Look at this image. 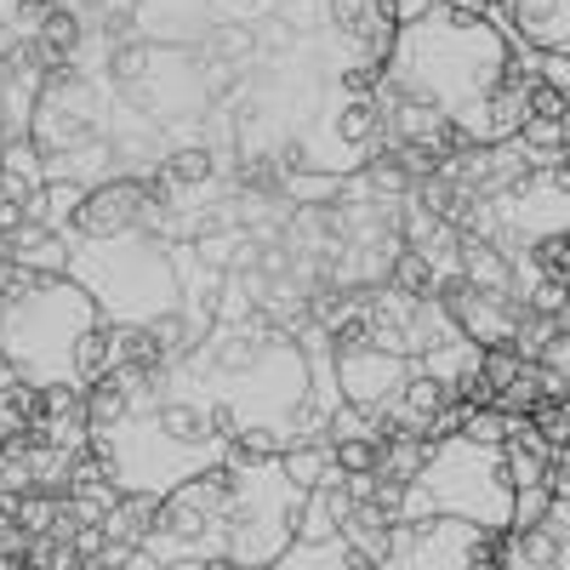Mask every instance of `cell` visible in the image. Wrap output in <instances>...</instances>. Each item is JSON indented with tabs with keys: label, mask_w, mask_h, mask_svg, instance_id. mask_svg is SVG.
I'll list each match as a JSON object with an SVG mask.
<instances>
[{
	"label": "cell",
	"mask_w": 570,
	"mask_h": 570,
	"mask_svg": "<svg viewBox=\"0 0 570 570\" xmlns=\"http://www.w3.org/2000/svg\"><path fill=\"white\" fill-rule=\"evenodd\" d=\"M428 7H434V0H394V18H400V23H416Z\"/></svg>",
	"instance_id": "obj_18"
},
{
	"label": "cell",
	"mask_w": 570,
	"mask_h": 570,
	"mask_svg": "<svg viewBox=\"0 0 570 570\" xmlns=\"http://www.w3.org/2000/svg\"><path fill=\"white\" fill-rule=\"evenodd\" d=\"M570 564V497H553V508L537 525H502L497 570H564Z\"/></svg>",
	"instance_id": "obj_8"
},
{
	"label": "cell",
	"mask_w": 570,
	"mask_h": 570,
	"mask_svg": "<svg viewBox=\"0 0 570 570\" xmlns=\"http://www.w3.org/2000/svg\"><path fill=\"white\" fill-rule=\"evenodd\" d=\"M274 462H279V473H285V480H292L297 491H308L320 473L331 468V445H325V440H314V445H285Z\"/></svg>",
	"instance_id": "obj_12"
},
{
	"label": "cell",
	"mask_w": 570,
	"mask_h": 570,
	"mask_svg": "<svg viewBox=\"0 0 570 570\" xmlns=\"http://www.w3.org/2000/svg\"><path fill=\"white\" fill-rule=\"evenodd\" d=\"M279 570H376V559L365 548H354L343 531H331V537H314V542H285Z\"/></svg>",
	"instance_id": "obj_10"
},
{
	"label": "cell",
	"mask_w": 570,
	"mask_h": 570,
	"mask_svg": "<svg viewBox=\"0 0 570 570\" xmlns=\"http://www.w3.org/2000/svg\"><path fill=\"white\" fill-rule=\"evenodd\" d=\"M485 18L508 46L570 52V0H485Z\"/></svg>",
	"instance_id": "obj_9"
},
{
	"label": "cell",
	"mask_w": 570,
	"mask_h": 570,
	"mask_svg": "<svg viewBox=\"0 0 570 570\" xmlns=\"http://www.w3.org/2000/svg\"><path fill=\"white\" fill-rule=\"evenodd\" d=\"M228 428L234 422L212 405V394L177 360V371L166 376L160 394L131 405L126 422H115L109 434H91L86 445L104 456V473H109V485L120 497H131V491H155L160 497L177 480H188L195 468L223 456Z\"/></svg>",
	"instance_id": "obj_1"
},
{
	"label": "cell",
	"mask_w": 570,
	"mask_h": 570,
	"mask_svg": "<svg viewBox=\"0 0 570 570\" xmlns=\"http://www.w3.org/2000/svg\"><path fill=\"white\" fill-rule=\"evenodd\" d=\"M537 80L570 91V52H537Z\"/></svg>",
	"instance_id": "obj_17"
},
{
	"label": "cell",
	"mask_w": 570,
	"mask_h": 570,
	"mask_svg": "<svg viewBox=\"0 0 570 570\" xmlns=\"http://www.w3.org/2000/svg\"><path fill=\"white\" fill-rule=\"evenodd\" d=\"M434 279H440L434 257L416 252V246H400V252L389 257V285H394L400 297H411V303H428V297H434Z\"/></svg>",
	"instance_id": "obj_11"
},
{
	"label": "cell",
	"mask_w": 570,
	"mask_h": 570,
	"mask_svg": "<svg viewBox=\"0 0 570 570\" xmlns=\"http://www.w3.org/2000/svg\"><path fill=\"white\" fill-rule=\"evenodd\" d=\"M35 12H40V0H0V40H18L35 29Z\"/></svg>",
	"instance_id": "obj_16"
},
{
	"label": "cell",
	"mask_w": 570,
	"mask_h": 570,
	"mask_svg": "<svg viewBox=\"0 0 570 570\" xmlns=\"http://www.w3.org/2000/svg\"><path fill=\"white\" fill-rule=\"evenodd\" d=\"M0 365L29 383L91 389L115 371V320H104L69 274H40L23 292L0 297Z\"/></svg>",
	"instance_id": "obj_3"
},
{
	"label": "cell",
	"mask_w": 570,
	"mask_h": 570,
	"mask_svg": "<svg viewBox=\"0 0 570 570\" xmlns=\"http://www.w3.org/2000/svg\"><path fill=\"white\" fill-rule=\"evenodd\" d=\"M508 502L513 485L502 473V445L462 440V434L434 440L422 473L405 485V519L456 513V519H480V525H508Z\"/></svg>",
	"instance_id": "obj_5"
},
{
	"label": "cell",
	"mask_w": 570,
	"mask_h": 570,
	"mask_svg": "<svg viewBox=\"0 0 570 570\" xmlns=\"http://www.w3.org/2000/svg\"><path fill=\"white\" fill-rule=\"evenodd\" d=\"M502 525L456 513H416L389 519L376 537V570H497Z\"/></svg>",
	"instance_id": "obj_6"
},
{
	"label": "cell",
	"mask_w": 570,
	"mask_h": 570,
	"mask_svg": "<svg viewBox=\"0 0 570 570\" xmlns=\"http://www.w3.org/2000/svg\"><path fill=\"white\" fill-rule=\"evenodd\" d=\"M525 120H570V91L531 80L525 86Z\"/></svg>",
	"instance_id": "obj_13"
},
{
	"label": "cell",
	"mask_w": 570,
	"mask_h": 570,
	"mask_svg": "<svg viewBox=\"0 0 570 570\" xmlns=\"http://www.w3.org/2000/svg\"><path fill=\"white\" fill-rule=\"evenodd\" d=\"M331 462H337L343 473H371L376 468V440L371 434H348V440L331 445Z\"/></svg>",
	"instance_id": "obj_15"
},
{
	"label": "cell",
	"mask_w": 570,
	"mask_h": 570,
	"mask_svg": "<svg viewBox=\"0 0 570 570\" xmlns=\"http://www.w3.org/2000/svg\"><path fill=\"white\" fill-rule=\"evenodd\" d=\"M531 428H537L548 445H570V400H537Z\"/></svg>",
	"instance_id": "obj_14"
},
{
	"label": "cell",
	"mask_w": 570,
	"mask_h": 570,
	"mask_svg": "<svg viewBox=\"0 0 570 570\" xmlns=\"http://www.w3.org/2000/svg\"><path fill=\"white\" fill-rule=\"evenodd\" d=\"M63 274L98 303L104 320L137 325L183 308V268L177 252L160 246L149 228H126L109 240H69Z\"/></svg>",
	"instance_id": "obj_4"
},
{
	"label": "cell",
	"mask_w": 570,
	"mask_h": 570,
	"mask_svg": "<svg viewBox=\"0 0 570 570\" xmlns=\"http://www.w3.org/2000/svg\"><path fill=\"white\" fill-rule=\"evenodd\" d=\"M434 7H451V12H468V18H485V0H434Z\"/></svg>",
	"instance_id": "obj_19"
},
{
	"label": "cell",
	"mask_w": 570,
	"mask_h": 570,
	"mask_svg": "<svg viewBox=\"0 0 570 570\" xmlns=\"http://www.w3.org/2000/svg\"><path fill=\"white\" fill-rule=\"evenodd\" d=\"M508 40L491 18H468L451 7H428L416 23L394 29V52L383 75L411 91V98L434 104L468 142H491L485 131V98L502 80Z\"/></svg>",
	"instance_id": "obj_2"
},
{
	"label": "cell",
	"mask_w": 570,
	"mask_h": 570,
	"mask_svg": "<svg viewBox=\"0 0 570 570\" xmlns=\"http://www.w3.org/2000/svg\"><path fill=\"white\" fill-rule=\"evenodd\" d=\"M405 365H411V360H400V354H389V348H376V343L331 348V383H337V400H343V405L371 411V405H383V400L400 389Z\"/></svg>",
	"instance_id": "obj_7"
}]
</instances>
